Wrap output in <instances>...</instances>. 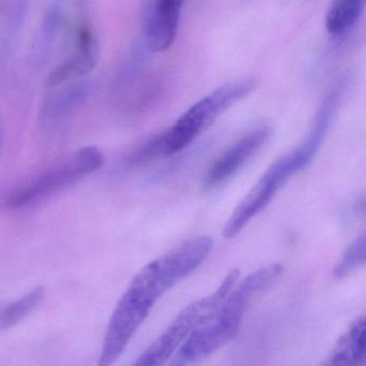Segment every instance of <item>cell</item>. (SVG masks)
<instances>
[{"label": "cell", "mask_w": 366, "mask_h": 366, "mask_svg": "<svg viewBox=\"0 0 366 366\" xmlns=\"http://www.w3.org/2000/svg\"><path fill=\"white\" fill-rule=\"evenodd\" d=\"M104 164L102 151L86 147L57 162L10 197L8 204L22 209L35 204L97 171Z\"/></svg>", "instance_id": "cell-6"}, {"label": "cell", "mask_w": 366, "mask_h": 366, "mask_svg": "<svg viewBox=\"0 0 366 366\" xmlns=\"http://www.w3.org/2000/svg\"><path fill=\"white\" fill-rule=\"evenodd\" d=\"M284 267L271 263L248 274L229 291L215 312L179 347L172 364L192 363L222 348L239 333L252 300L282 275Z\"/></svg>", "instance_id": "cell-2"}, {"label": "cell", "mask_w": 366, "mask_h": 366, "mask_svg": "<svg viewBox=\"0 0 366 366\" xmlns=\"http://www.w3.org/2000/svg\"><path fill=\"white\" fill-rule=\"evenodd\" d=\"M213 244L209 237H192L160 254L134 276L109 321L100 366L117 361L158 300L209 258Z\"/></svg>", "instance_id": "cell-1"}, {"label": "cell", "mask_w": 366, "mask_h": 366, "mask_svg": "<svg viewBox=\"0 0 366 366\" xmlns=\"http://www.w3.org/2000/svg\"><path fill=\"white\" fill-rule=\"evenodd\" d=\"M334 114L335 107L331 102H323L303 142L271 164L235 207L224 228L226 239L239 235L257 215L267 209L280 188L310 164L327 134Z\"/></svg>", "instance_id": "cell-3"}, {"label": "cell", "mask_w": 366, "mask_h": 366, "mask_svg": "<svg viewBox=\"0 0 366 366\" xmlns=\"http://www.w3.org/2000/svg\"><path fill=\"white\" fill-rule=\"evenodd\" d=\"M254 79L233 81L190 107L166 132L159 134L164 156L174 155L189 147L222 113L256 89Z\"/></svg>", "instance_id": "cell-4"}, {"label": "cell", "mask_w": 366, "mask_h": 366, "mask_svg": "<svg viewBox=\"0 0 366 366\" xmlns=\"http://www.w3.org/2000/svg\"><path fill=\"white\" fill-rule=\"evenodd\" d=\"M98 54H99V48L93 31L85 23L81 24L76 34L74 56L56 69L53 70L49 78V86L55 87L63 84L69 79L89 74L97 63Z\"/></svg>", "instance_id": "cell-9"}, {"label": "cell", "mask_w": 366, "mask_h": 366, "mask_svg": "<svg viewBox=\"0 0 366 366\" xmlns=\"http://www.w3.org/2000/svg\"><path fill=\"white\" fill-rule=\"evenodd\" d=\"M366 319L357 318L337 340L325 365L364 366L366 364Z\"/></svg>", "instance_id": "cell-10"}, {"label": "cell", "mask_w": 366, "mask_h": 366, "mask_svg": "<svg viewBox=\"0 0 366 366\" xmlns=\"http://www.w3.org/2000/svg\"><path fill=\"white\" fill-rule=\"evenodd\" d=\"M366 259L365 234L362 233L350 245L347 247L333 269V276L336 280H342L363 267Z\"/></svg>", "instance_id": "cell-13"}, {"label": "cell", "mask_w": 366, "mask_h": 366, "mask_svg": "<svg viewBox=\"0 0 366 366\" xmlns=\"http://www.w3.org/2000/svg\"><path fill=\"white\" fill-rule=\"evenodd\" d=\"M271 137V128L260 126L244 134L233 143L207 170L203 179V185L213 188L228 181L237 174L267 142Z\"/></svg>", "instance_id": "cell-7"}, {"label": "cell", "mask_w": 366, "mask_h": 366, "mask_svg": "<svg viewBox=\"0 0 366 366\" xmlns=\"http://www.w3.org/2000/svg\"><path fill=\"white\" fill-rule=\"evenodd\" d=\"M239 276V269H231L214 292L186 306L162 332V335L151 346L147 347L134 365L159 366L166 364L187 340L188 336L213 315L234 286Z\"/></svg>", "instance_id": "cell-5"}, {"label": "cell", "mask_w": 366, "mask_h": 366, "mask_svg": "<svg viewBox=\"0 0 366 366\" xmlns=\"http://www.w3.org/2000/svg\"><path fill=\"white\" fill-rule=\"evenodd\" d=\"M44 293L46 291L42 287H37L20 299L0 308V331L11 329L24 320L41 303Z\"/></svg>", "instance_id": "cell-12"}, {"label": "cell", "mask_w": 366, "mask_h": 366, "mask_svg": "<svg viewBox=\"0 0 366 366\" xmlns=\"http://www.w3.org/2000/svg\"><path fill=\"white\" fill-rule=\"evenodd\" d=\"M365 7V0H333L327 10V33L340 38L348 33L359 21Z\"/></svg>", "instance_id": "cell-11"}, {"label": "cell", "mask_w": 366, "mask_h": 366, "mask_svg": "<svg viewBox=\"0 0 366 366\" xmlns=\"http://www.w3.org/2000/svg\"><path fill=\"white\" fill-rule=\"evenodd\" d=\"M184 1L153 0L145 20L144 34L147 46L154 52H164L175 41Z\"/></svg>", "instance_id": "cell-8"}]
</instances>
